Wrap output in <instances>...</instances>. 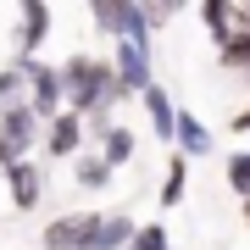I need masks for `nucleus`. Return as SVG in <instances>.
<instances>
[{"mask_svg": "<svg viewBox=\"0 0 250 250\" xmlns=\"http://www.w3.org/2000/svg\"><path fill=\"white\" fill-rule=\"evenodd\" d=\"M45 150V123H39L34 106H17V111H0V161H34Z\"/></svg>", "mask_w": 250, "mask_h": 250, "instance_id": "nucleus-1", "label": "nucleus"}, {"mask_svg": "<svg viewBox=\"0 0 250 250\" xmlns=\"http://www.w3.org/2000/svg\"><path fill=\"white\" fill-rule=\"evenodd\" d=\"M89 28L106 34L111 45H123V39L150 45V28H145V6H139V0H95V6H89Z\"/></svg>", "mask_w": 250, "mask_h": 250, "instance_id": "nucleus-2", "label": "nucleus"}, {"mask_svg": "<svg viewBox=\"0 0 250 250\" xmlns=\"http://www.w3.org/2000/svg\"><path fill=\"white\" fill-rule=\"evenodd\" d=\"M17 67L28 72V106L39 111V123H56V117L67 111V89H62V67H50V62H22L17 56Z\"/></svg>", "mask_w": 250, "mask_h": 250, "instance_id": "nucleus-3", "label": "nucleus"}, {"mask_svg": "<svg viewBox=\"0 0 250 250\" xmlns=\"http://www.w3.org/2000/svg\"><path fill=\"white\" fill-rule=\"evenodd\" d=\"M111 72H117V95L134 100L156 83V62H150V45H139V39H123V45H111Z\"/></svg>", "mask_w": 250, "mask_h": 250, "instance_id": "nucleus-4", "label": "nucleus"}, {"mask_svg": "<svg viewBox=\"0 0 250 250\" xmlns=\"http://www.w3.org/2000/svg\"><path fill=\"white\" fill-rule=\"evenodd\" d=\"M106 211H67V217H50L45 223V250H89Z\"/></svg>", "mask_w": 250, "mask_h": 250, "instance_id": "nucleus-5", "label": "nucleus"}, {"mask_svg": "<svg viewBox=\"0 0 250 250\" xmlns=\"http://www.w3.org/2000/svg\"><path fill=\"white\" fill-rule=\"evenodd\" d=\"M0 178H6V189H11V206H17V211H39V200H45V161H11L6 172H0Z\"/></svg>", "mask_w": 250, "mask_h": 250, "instance_id": "nucleus-6", "label": "nucleus"}, {"mask_svg": "<svg viewBox=\"0 0 250 250\" xmlns=\"http://www.w3.org/2000/svg\"><path fill=\"white\" fill-rule=\"evenodd\" d=\"M83 139H89V123L72 117V111H62L56 123H45V161H78Z\"/></svg>", "mask_w": 250, "mask_h": 250, "instance_id": "nucleus-7", "label": "nucleus"}, {"mask_svg": "<svg viewBox=\"0 0 250 250\" xmlns=\"http://www.w3.org/2000/svg\"><path fill=\"white\" fill-rule=\"evenodd\" d=\"M50 22H56V11L45 6V0L17 6V56H22V62H34V56H39V45L50 39Z\"/></svg>", "mask_w": 250, "mask_h": 250, "instance_id": "nucleus-8", "label": "nucleus"}, {"mask_svg": "<svg viewBox=\"0 0 250 250\" xmlns=\"http://www.w3.org/2000/svg\"><path fill=\"white\" fill-rule=\"evenodd\" d=\"M139 106H145V117H150V134H156L161 145H172V139H178V106H172L167 83H150V89L139 95Z\"/></svg>", "mask_w": 250, "mask_h": 250, "instance_id": "nucleus-9", "label": "nucleus"}, {"mask_svg": "<svg viewBox=\"0 0 250 250\" xmlns=\"http://www.w3.org/2000/svg\"><path fill=\"white\" fill-rule=\"evenodd\" d=\"M172 150H178L184 161H200V156H211V150H217V139H211V128H206L195 111H184V106H178V139H172Z\"/></svg>", "mask_w": 250, "mask_h": 250, "instance_id": "nucleus-10", "label": "nucleus"}, {"mask_svg": "<svg viewBox=\"0 0 250 250\" xmlns=\"http://www.w3.org/2000/svg\"><path fill=\"white\" fill-rule=\"evenodd\" d=\"M95 150L106 156V167L117 172V167H128V161L139 156V139H134V128H128V123H111V128H100V134H95Z\"/></svg>", "mask_w": 250, "mask_h": 250, "instance_id": "nucleus-11", "label": "nucleus"}, {"mask_svg": "<svg viewBox=\"0 0 250 250\" xmlns=\"http://www.w3.org/2000/svg\"><path fill=\"white\" fill-rule=\"evenodd\" d=\"M134 233H139L134 217L106 211V223H100V233H95V245H89V250H128V245H134Z\"/></svg>", "mask_w": 250, "mask_h": 250, "instance_id": "nucleus-12", "label": "nucleus"}, {"mask_svg": "<svg viewBox=\"0 0 250 250\" xmlns=\"http://www.w3.org/2000/svg\"><path fill=\"white\" fill-rule=\"evenodd\" d=\"M189 195V161L172 150V161H167V178H161V189H156V206L161 211H172V206H178Z\"/></svg>", "mask_w": 250, "mask_h": 250, "instance_id": "nucleus-13", "label": "nucleus"}, {"mask_svg": "<svg viewBox=\"0 0 250 250\" xmlns=\"http://www.w3.org/2000/svg\"><path fill=\"white\" fill-rule=\"evenodd\" d=\"M72 178H78V189H106L111 184V167L100 150H83L78 161H72Z\"/></svg>", "mask_w": 250, "mask_h": 250, "instance_id": "nucleus-14", "label": "nucleus"}, {"mask_svg": "<svg viewBox=\"0 0 250 250\" xmlns=\"http://www.w3.org/2000/svg\"><path fill=\"white\" fill-rule=\"evenodd\" d=\"M28 106V72L11 62V67H0V111H17Z\"/></svg>", "mask_w": 250, "mask_h": 250, "instance_id": "nucleus-15", "label": "nucleus"}, {"mask_svg": "<svg viewBox=\"0 0 250 250\" xmlns=\"http://www.w3.org/2000/svg\"><path fill=\"white\" fill-rule=\"evenodd\" d=\"M223 178H228V189L239 200H250V150H233L228 161H223Z\"/></svg>", "mask_w": 250, "mask_h": 250, "instance_id": "nucleus-16", "label": "nucleus"}, {"mask_svg": "<svg viewBox=\"0 0 250 250\" xmlns=\"http://www.w3.org/2000/svg\"><path fill=\"white\" fill-rule=\"evenodd\" d=\"M200 22L211 28V39H217V50H223L228 39H233V28H228V0H206V6H200Z\"/></svg>", "mask_w": 250, "mask_h": 250, "instance_id": "nucleus-17", "label": "nucleus"}, {"mask_svg": "<svg viewBox=\"0 0 250 250\" xmlns=\"http://www.w3.org/2000/svg\"><path fill=\"white\" fill-rule=\"evenodd\" d=\"M217 62H223L228 72H250V34H239V39H228V45L217 50Z\"/></svg>", "mask_w": 250, "mask_h": 250, "instance_id": "nucleus-18", "label": "nucleus"}, {"mask_svg": "<svg viewBox=\"0 0 250 250\" xmlns=\"http://www.w3.org/2000/svg\"><path fill=\"white\" fill-rule=\"evenodd\" d=\"M128 250H172V239H167V228L161 223H139V233H134V245Z\"/></svg>", "mask_w": 250, "mask_h": 250, "instance_id": "nucleus-19", "label": "nucleus"}, {"mask_svg": "<svg viewBox=\"0 0 250 250\" xmlns=\"http://www.w3.org/2000/svg\"><path fill=\"white\" fill-rule=\"evenodd\" d=\"M172 17H178V6H167V0H145V28H150V34L167 28Z\"/></svg>", "mask_w": 250, "mask_h": 250, "instance_id": "nucleus-20", "label": "nucleus"}, {"mask_svg": "<svg viewBox=\"0 0 250 250\" xmlns=\"http://www.w3.org/2000/svg\"><path fill=\"white\" fill-rule=\"evenodd\" d=\"M233 134H239V139H250V106H245L239 117H233Z\"/></svg>", "mask_w": 250, "mask_h": 250, "instance_id": "nucleus-21", "label": "nucleus"}, {"mask_svg": "<svg viewBox=\"0 0 250 250\" xmlns=\"http://www.w3.org/2000/svg\"><path fill=\"white\" fill-rule=\"evenodd\" d=\"M245 228H250V200H245Z\"/></svg>", "mask_w": 250, "mask_h": 250, "instance_id": "nucleus-22", "label": "nucleus"}, {"mask_svg": "<svg viewBox=\"0 0 250 250\" xmlns=\"http://www.w3.org/2000/svg\"><path fill=\"white\" fill-rule=\"evenodd\" d=\"M245 89H250V72H245Z\"/></svg>", "mask_w": 250, "mask_h": 250, "instance_id": "nucleus-23", "label": "nucleus"}, {"mask_svg": "<svg viewBox=\"0 0 250 250\" xmlns=\"http://www.w3.org/2000/svg\"><path fill=\"white\" fill-rule=\"evenodd\" d=\"M0 172H6V161H0Z\"/></svg>", "mask_w": 250, "mask_h": 250, "instance_id": "nucleus-24", "label": "nucleus"}]
</instances>
